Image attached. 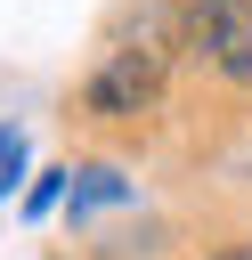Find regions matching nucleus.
Wrapping results in <instances>:
<instances>
[{
    "label": "nucleus",
    "mask_w": 252,
    "mask_h": 260,
    "mask_svg": "<svg viewBox=\"0 0 252 260\" xmlns=\"http://www.w3.org/2000/svg\"><path fill=\"white\" fill-rule=\"evenodd\" d=\"M171 57H179V0H138L106 32V49L89 65L81 114L89 122H138V114H154V98L171 81Z\"/></svg>",
    "instance_id": "f257e3e1"
},
{
    "label": "nucleus",
    "mask_w": 252,
    "mask_h": 260,
    "mask_svg": "<svg viewBox=\"0 0 252 260\" xmlns=\"http://www.w3.org/2000/svg\"><path fill=\"white\" fill-rule=\"evenodd\" d=\"M179 49L219 81L252 89V0H179Z\"/></svg>",
    "instance_id": "f03ea898"
},
{
    "label": "nucleus",
    "mask_w": 252,
    "mask_h": 260,
    "mask_svg": "<svg viewBox=\"0 0 252 260\" xmlns=\"http://www.w3.org/2000/svg\"><path fill=\"white\" fill-rule=\"evenodd\" d=\"M114 203H130V179H122L114 162L73 171V195H65V211H73V219H98V211H114Z\"/></svg>",
    "instance_id": "7ed1b4c3"
},
{
    "label": "nucleus",
    "mask_w": 252,
    "mask_h": 260,
    "mask_svg": "<svg viewBox=\"0 0 252 260\" xmlns=\"http://www.w3.org/2000/svg\"><path fill=\"white\" fill-rule=\"evenodd\" d=\"M24 162H33V146H24V130L16 122H0V203L24 187Z\"/></svg>",
    "instance_id": "20e7f679"
},
{
    "label": "nucleus",
    "mask_w": 252,
    "mask_h": 260,
    "mask_svg": "<svg viewBox=\"0 0 252 260\" xmlns=\"http://www.w3.org/2000/svg\"><path fill=\"white\" fill-rule=\"evenodd\" d=\"M65 195H73V171H41V179L24 187V219H49Z\"/></svg>",
    "instance_id": "39448f33"
},
{
    "label": "nucleus",
    "mask_w": 252,
    "mask_h": 260,
    "mask_svg": "<svg viewBox=\"0 0 252 260\" xmlns=\"http://www.w3.org/2000/svg\"><path fill=\"white\" fill-rule=\"evenodd\" d=\"M203 260H252V244H219V252H203Z\"/></svg>",
    "instance_id": "423d86ee"
}]
</instances>
